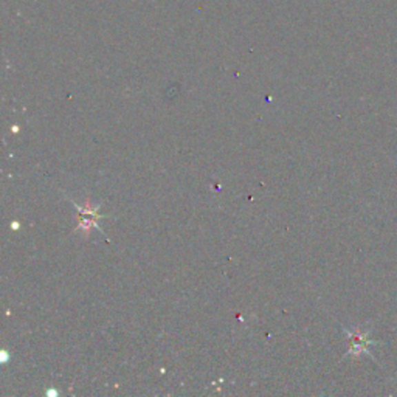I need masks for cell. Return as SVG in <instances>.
<instances>
[{"label": "cell", "mask_w": 397, "mask_h": 397, "mask_svg": "<svg viewBox=\"0 0 397 397\" xmlns=\"http://www.w3.org/2000/svg\"><path fill=\"white\" fill-rule=\"evenodd\" d=\"M74 207L78 208L79 211V223H78V228H84L85 232H89L90 227H98L96 219H98V213H96V208H92L90 207V202L85 203L84 208H81L79 205H74Z\"/></svg>", "instance_id": "obj_1"}]
</instances>
